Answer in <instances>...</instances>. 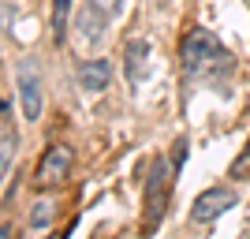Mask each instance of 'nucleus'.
I'll return each instance as SVG.
<instances>
[{"label": "nucleus", "instance_id": "obj_3", "mask_svg": "<svg viewBox=\"0 0 250 239\" xmlns=\"http://www.w3.org/2000/svg\"><path fill=\"white\" fill-rule=\"evenodd\" d=\"M235 202H239V195L231 187H209V191H202V195L194 198L190 220H194V224H213V220L224 217L228 209H235Z\"/></svg>", "mask_w": 250, "mask_h": 239}, {"label": "nucleus", "instance_id": "obj_10", "mask_svg": "<svg viewBox=\"0 0 250 239\" xmlns=\"http://www.w3.org/2000/svg\"><path fill=\"white\" fill-rule=\"evenodd\" d=\"M11 157H15V131H11L8 124H0V179H4V172H8Z\"/></svg>", "mask_w": 250, "mask_h": 239}, {"label": "nucleus", "instance_id": "obj_4", "mask_svg": "<svg viewBox=\"0 0 250 239\" xmlns=\"http://www.w3.org/2000/svg\"><path fill=\"white\" fill-rule=\"evenodd\" d=\"M71 165H75V150L71 146H49V150L42 153V161H38L34 183H38V187H52V183L67 179Z\"/></svg>", "mask_w": 250, "mask_h": 239}, {"label": "nucleus", "instance_id": "obj_15", "mask_svg": "<svg viewBox=\"0 0 250 239\" xmlns=\"http://www.w3.org/2000/svg\"><path fill=\"white\" fill-rule=\"evenodd\" d=\"M0 112H4V97H0Z\"/></svg>", "mask_w": 250, "mask_h": 239}, {"label": "nucleus", "instance_id": "obj_9", "mask_svg": "<svg viewBox=\"0 0 250 239\" xmlns=\"http://www.w3.org/2000/svg\"><path fill=\"white\" fill-rule=\"evenodd\" d=\"M67 11H71V0H52V42L56 45L67 38Z\"/></svg>", "mask_w": 250, "mask_h": 239}, {"label": "nucleus", "instance_id": "obj_2", "mask_svg": "<svg viewBox=\"0 0 250 239\" xmlns=\"http://www.w3.org/2000/svg\"><path fill=\"white\" fill-rule=\"evenodd\" d=\"M168 198H172V165L165 157H157L149 165V176H146V217H142L146 232H157V224L165 220Z\"/></svg>", "mask_w": 250, "mask_h": 239}, {"label": "nucleus", "instance_id": "obj_6", "mask_svg": "<svg viewBox=\"0 0 250 239\" xmlns=\"http://www.w3.org/2000/svg\"><path fill=\"white\" fill-rule=\"evenodd\" d=\"M124 71H127V79H131L135 86L146 79V71H149V42H146V38H131V42H127Z\"/></svg>", "mask_w": 250, "mask_h": 239}, {"label": "nucleus", "instance_id": "obj_8", "mask_svg": "<svg viewBox=\"0 0 250 239\" xmlns=\"http://www.w3.org/2000/svg\"><path fill=\"white\" fill-rule=\"evenodd\" d=\"M104 22H108V19H104V15L94 8V4H86V8L79 11L75 26H79V42H83L86 49H94V45L104 38Z\"/></svg>", "mask_w": 250, "mask_h": 239}, {"label": "nucleus", "instance_id": "obj_1", "mask_svg": "<svg viewBox=\"0 0 250 239\" xmlns=\"http://www.w3.org/2000/svg\"><path fill=\"white\" fill-rule=\"evenodd\" d=\"M183 67L187 75H198V79H217V75L231 71V56L213 34L198 26L183 38Z\"/></svg>", "mask_w": 250, "mask_h": 239}, {"label": "nucleus", "instance_id": "obj_14", "mask_svg": "<svg viewBox=\"0 0 250 239\" xmlns=\"http://www.w3.org/2000/svg\"><path fill=\"white\" fill-rule=\"evenodd\" d=\"M0 239H11V228H8V224H0Z\"/></svg>", "mask_w": 250, "mask_h": 239}, {"label": "nucleus", "instance_id": "obj_13", "mask_svg": "<svg viewBox=\"0 0 250 239\" xmlns=\"http://www.w3.org/2000/svg\"><path fill=\"white\" fill-rule=\"evenodd\" d=\"M90 4H94V8L101 11L104 19H116V15L124 11V0H90Z\"/></svg>", "mask_w": 250, "mask_h": 239}, {"label": "nucleus", "instance_id": "obj_12", "mask_svg": "<svg viewBox=\"0 0 250 239\" xmlns=\"http://www.w3.org/2000/svg\"><path fill=\"white\" fill-rule=\"evenodd\" d=\"M228 179H250V138L243 142L239 157L231 161V168H228Z\"/></svg>", "mask_w": 250, "mask_h": 239}, {"label": "nucleus", "instance_id": "obj_11", "mask_svg": "<svg viewBox=\"0 0 250 239\" xmlns=\"http://www.w3.org/2000/svg\"><path fill=\"white\" fill-rule=\"evenodd\" d=\"M52 217H56V202L52 198H42L34 202V213H30V228H49Z\"/></svg>", "mask_w": 250, "mask_h": 239}, {"label": "nucleus", "instance_id": "obj_5", "mask_svg": "<svg viewBox=\"0 0 250 239\" xmlns=\"http://www.w3.org/2000/svg\"><path fill=\"white\" fill-rule=\"evenodd\" d=\"M19 101H22L26 124H34L42 116V75H38V64L30 56L19 64Z\"/></svg>", "mask_w": 250, "mask_h": 239}, {"label": "nucleus", "instance_id": "obj_7", "mask_svg": "<svg viewBox=\"0 0 250 239\" xmlns=\"http://www.w3.org/2000/svg\"><path fill=\"white\" fill-rule=\"evenodd\" d=\"M112 79V64L108 60H83L79 64V86L86 94H101Z\"/></svg>", "mask_w": 250, "mask_h": 239}]
</instances>
